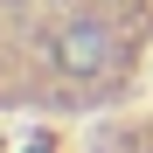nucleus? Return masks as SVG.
<instances>
[{
  "mask_svg": "<svg viewBox=\"0 0 153 153\" xmlns=\"http://www.w3.org/2000/svg\"><path fill=\"white\" fill-rule=\"evenodd\" d=\"M56 56H63V70L105 76V70H118V63H125V49H118V35H111V28H97V21H70V28L56 35Z\"/></svg>",
  "mask_w": 153,
  "mask_h": 153,
  "instance_id": "obj_1",
  "label": "nucleus"
}]
</instances>
